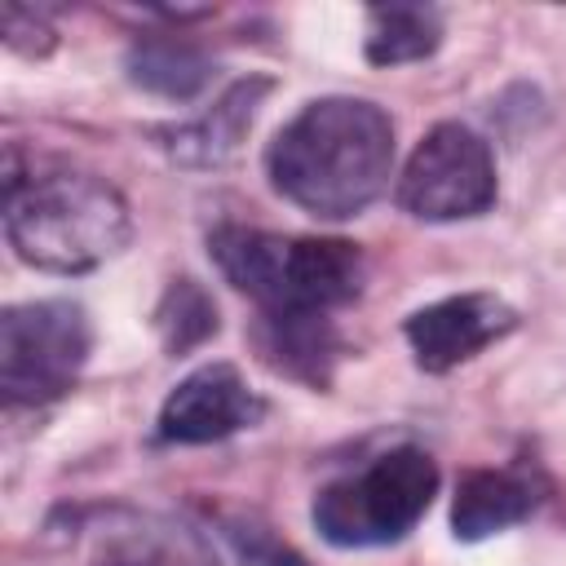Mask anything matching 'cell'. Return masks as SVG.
<instances>
[{
  "mask_svg": "<svg viewBox=\"0 0 566 566\" xmlns=\"http://www.w3.org/2000/svg\"><path fill=\"white\" fill-rule=\"evenodd\" d=\"M394 172V124L367 97L305 102L265 146L270 186L310 217L345 221L371 208Z\"/></svg>",
  "mask_w": 566,
  "mask_h": 566,
  "instance_id": "obj_1",
  "label": "cell"
},
{
  "mask_svg": "<svg viewBox=\"0 0 566 566\" xmlns=\"http://www.w3.org/2000/svg\"><path fill=\"white\" fill-rule=\"evenodd\" d=\"M133 234L124 195L93 172L22 177L18 150L4 164V239L44 274H88Z\"/></svg>",
  "mask_w": 566,
  "mask_h": 566,
  "instance_id": "obj_2",
  "label": "cell"
},
{
  "mask_svg": "<svg viewBox=\"0 0 566 566\" xmlns=\"http://www.w3.org/2000/svg\"><path fill=\"white\" fill-rule=\"evenodd\" d=\"M208 252L226 283L252 296L261 314H332L363 292L367 274L363 252L349 239L217 226Z\"/></svg>",
  "mask_w": 566,
  "mask_h": 566,
  "instance_id": "obj_3",
  "label": "cell"
},
{
  "mask_svg": "<svg viewBox=\"0 0 566 566\" xmlns=\"http://www.w3.org/2000/svg\"><path fill=\"white\" fill-rule=\"evenodd\" d=\"M438 495V464L424 447H394L367 469L314 495V531L336 548H380L402 539Z\"/></svg>",
  "mask_w": 566,
  "mask_h": 566,
  "instance_id": "obj_4",
  "label": "cell"
},
{
  "mask_svg": "<svg viewBox=\"0 0 566 566\" xmlns=\"http://www.w3.org/2000/svg\"><path fill=\"white\" fill-rule=\"evenodd\" d=\"M93 349L75 301H22L0 314V389L13 407H44L75 389Z\"/></svg>",
  "mask_w": 566,
  "mask_h": 566,
  "instance_id": "obj_5",
  "label": "cell"
},
{
  "mask_svg": "<svg viewBox=\"0 0 566 566\" xmlns=\"http://www.w3.org/2000/svg\"><path fill=\"white\" fill-rule=\"evenodd\" d=\"M394 199L416 221H469L495 203V155L455 119L433 124L407 155Z\"/></svg>",
  "mask_w": 566,
  "mask_h": 566,
  "instance_id": "obj_6",
  "label": "cell"
},
{
  "mask_svg": "<svg viewBox=\"0 0 566 566\" xmlns=\"http://www.w3.org/2000/svg\"><path fill=\"white\" fill-rule=\"evenodd\" d=\"M265 416V398L243 380L234 363H203L164 398L155 438L172 447H203L252 429Z\"/></svg>",
  "mask_w": 566,
  "mask_h": 566,
  "instance_id": "obj_7",
  "label": "cell"
},
{
  "mask_svg": "<svg viewBox=\"0 0 566 566\" xmlns=\"http://www.w3.org/2000/svg\"><path fill=\"white\" fill-rule=\"evenodd\" d=\"M513 327H517V310L509 301H500L495 292H460L407 314L402 336L416 354V367L442 376L478 358L486 345L504 340Z\"/></svg>",
  "mask_w": 566,
  "mask_h": 566,
  "instance_id": "obj_8",
  "label": "cell"
},
{
  "mask_svg": "<svg viewBox=\"0 0 566 566\" xmlns=\"http://www.w3.org/2000/svg\"><path fill=\"white\" fill-rule=\"evenodd\" d=\"M274 80L270 75H248V80H234L203 115L186 119V124H168V128H155L159 146L168 150V159H177L181 168H221L239 155L261 102L270 97Z\"/></svg>",
  "mask_w": 566,
  "mask_h": 566,
  "instance_id": "obj_9",
  "label": "cell"
},
{
  "mask_svg": "<svg viewBox=\"0 0 566 566\" xmlns=\"http://www.w3.org/2000/svg\"><path fill=\"white\" fill-rule=\"evenodd\" d=\"M84 531L93 566H217L212 553L186 526L146 513H102V526Z\"/></svg>",
  "mask_w": 566,
  "mask_h": 566,
  "instance_id": "obj_10",
  "label": "cell"
},
{
  "mask_svg": "<svg viewBox=\"0 0 566 566\" xmlns=\"http://www.w3.org/2000/svg\"><path fill=\"white\" fill-rule=\"evenodd\" d=\"M539 504V486L526 469H469L455 482L451 500V535L478 544L526 522Z\"/></svg>",
  "mask_w": 566,
  "mask_h": 566,
  "instance_id": "obj_11",
  "label": "cell"
},
{
  "mask_svg": "<svg viewBox=\"0 0 566 566\" xmlns=\"http://www.w3.org/2000/svg\"><path fill=\"white\" fill-rule=\"evenodd\" d=\"M252 336L274 371L296 376L314 389L332 380V363L340 358V336L332 327V314H256Z\"/></svg>",
  "mask_w": 566,
  "mask_h": 566,
  "instance_id": "obj_12",
  "label": "cell"
},
{
  "mask_svg": "<svg viewBox=\"0 0 566 566\" xmlns=\"http://www.w3.org/2000/svg\"><path fill=\"white\" fill-rule=\"evenodd\" d=\"M128 80L155 97L168 102H190L203 93V84L212 80V62L177 35H146L128 49Z\"/></svg>",
  "mask_w": 566,
  "mask_h": 566,
  "instance_id": "obj_13",
  "label": "cell"
},
{
  "mask_svg": "<svg viewBox=\"0 0 566 566\" xmlns=\"http://www.w3.org/2000/svg\"><path fill=\"white\" fill-rule=\"evenodd\" d=\"M442 44V13L433 4H376L367 9V40L363 57L371 66H402L438 53Z\"/></svg>",
  "mask_w": 566,
  "mask_h": 566,
  "instance_id": "obj_14",
  "label": "cell"
},
{
  "mask_svg": "<svg viewBox=\"0 0 566 566\" xmlns=\"http://www.w3.org/2000/svg\"><path fill=\"white\" fill-rule=\"evenodd\" d=\"M155 327H159L168 354H186V349L203 345L208 336H217V305L195 279H172L159 296Z\"/></svg>",
  "mask_w": 566,
  "mask_h": 566,
  "instance_id": "obj_15",
  "label": "cell"
},
{
  "mask_svg": "<svg viewBox=\"0 0 566 566\" xmlns=\"http://www.w3.org/2000/svg\"><path fill=\"white\" fill-rule=\"evenodd\" d=\"M0 22H4V44L9 49L27 53V57H44L53 49V27H49V18L40 9H27V4H13L9 0L4 13H0Z\"/></svg>",
  "mask_w": 566,
  "mask_h": 566,
  "instance_id": "obj_16",
  "label": "cell"
},
{
  "mask_svg": "<svg viewBox=\"0 0 566 566\" xmlns=\"http://www.w3.org/2000/svg\"><path fill=\"white\" fill-rule=\"evenodd\" d=\"M230 535H234V544H239V553L248 557V566H310L296 548H287V544H279L270 531H261V526H252V531H239V526H230Z\"/></svg>",
  "mask_w": 566,
  "mask_h": 566,
  "instance_id": "obj_17",
  "label": "cell"
}]
</instances>
